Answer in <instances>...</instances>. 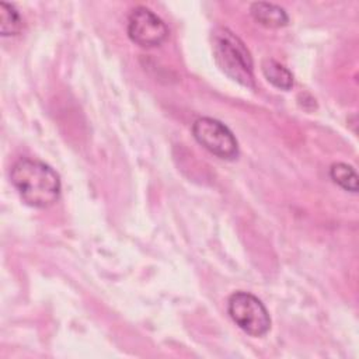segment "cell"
<instances>
[{
	"mask_svg": "<svg viewBox=\"0 0 359 359\" xmlns=\"http://www.w3.org/2000/svg\"><path fill=\"white\" fill-rule=\"evenodd\" d=\"M261 70L265 79L279 90H290L294 84L293 74L279 62L273 59H264L261 63Z\"/></svg>",
	"mask_w": 359,
	"mask_h": 359,
	"instance_id": "cell-7",
	"label": "cell"
},
{
	"mask_svg": "<svg viewBox=\"0 0 359 359\" xmlns=\"http://www.w3.org/2000/svg\"><path fill=\"white\" fill-rule=\"evenodd\" d=\"M330 177L342 189L352 194L358 192V175L352 165L345 163H334L330 167Z\"/></svg>",
	"mask_w": 359,
	"mask_h": 359,
	"instance_id": "cell-9",
	"label": "cell"
},
{
	"mask_svg": "<svg viewBox=\"0 0 359 359\" xmlns=\"http://www.w3.org/2000/svg\"><path fill=\"white\" fill-rule=\"evenodd\" d=\"M24 28V20L20 11L6 1H0V32L3 36L18 35Z\"/></svg>",
	"mask_w": 359,
	"mask_h": 359,
	"instance_id": "cell-8",
	"label": "cell"
},
{
	"mask_svg": "<svg viewBox=\"0 0 359 359\" xmlns=\"http://www.w3.org/2000/svg\"><path fill=\"white\" fill-rule=\"evenodd\" d=\"M212 49L217 66L229 77L244 87H255L252 57L238 36L230 29L219 27L212 32Z\"/></svg>",
	"mask_w": 359,
	"mask_h": 359,
	"instance_id": "cell-2",
	"label": "cell"
},
{
	"mask_svg": "<svg viewBox=\"0 0 359 359\" xmlns=\"http://www.w3.org/2000/svg\"><path fill=\"white\" fill-rule=\"evenodd\" d=\"M10 180L28 206L46 209L60 198V177L43 161L28 157L18 158L10 170Z\"/></svg>",
	"mask_w": 359,
	"mask_h": 359,
	"instance_id": "cell-1",
	"label": "cell"
},
{
	"mask_svg": "<svg viewBox=\"0 0 359 359\" xmlns=\"http://www.w3.org/2000/svg\"><path fill=\"white\" fill-rule=\"evenodd\" d=\"M192 135L202 147L223 160H234L238 156V143L234 135L217 119L209 116L195 119Z\"/></svg>",
	"mask_w": 359,
	"mask_h": 359,
	"instance_id": "cell-4",
	"label": "cell"
},
{
	"mask_svg": "<svg viewBox=\"0 0 359 359\" xmlns=\"http://www.w3.org/2000/svg\"><path fill=\"white\" fill-rule=\"evenodd\" d=\"M227 311L238 328L251 337H262L271 328V317L266 307L248 292H234L229 297Z\"/></svg>",
	"mask_w": 359,
	"mask_h": 359,
	"instance_id": "cell-3",
	"label": "cell"
},
{
	"mask_svg": "<svg viewBox=\"0 0 359 359\" xmlns=\"http://www.w3.org/2000/svg\"><path fill=\"white\" fill-rule=\"evenodd\" d=\"M128 36L142 48L160 46L168 36L165 22L144 6L135 7L128 17Z\"/></svg>",
	"mask_w": 359,
	"mask_h": 359,
	"instance_id": "cell-5",
	"label": "cell"
},
{
	"mask_svg": "<svg viewBox=\"0 0 359 359\" xmlns=\"http://www.w3.org/2000/svg\"><path fill=\"white\" fill-rule=\"evenodd\" d=\"M251 17L262 27L266 28H282L287 25L289 17L286 11L273 3L255 1L250 7Z\"/></svg>",
	"mask_w": 359,
	"mask_h": 359,
	"instance_id": "cell-6",
	"label": "cell"
}]
</instances>
